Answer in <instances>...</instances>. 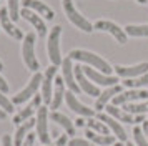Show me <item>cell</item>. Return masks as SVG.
Here are the masks:
<instances>
[{"label": "cell", "instance_id": "obj_1", "mask_svg": "<svg viewBox=\"0 0 148 146\" xmlns=\"http://www.w3.org/2000/svg\"><path fill=\"white\" fill-rule=\"evenodd\" d=\"M68 57L72 60H77V61H83V63H87L88 66H92L95 70H98V72L105 73V75H110L112 70H113V66L108 63L105 58H101L100 55H97V53H92L88 52V50H82V48H75L72 52L68 53Z\"/></svg>", "mask_w": 148, "mask_h": 146}, {"label": "cell", "instance_id": "obj_2", "mask_svg": "<svg viewBox=\"0 0 148 146\" xmlns=\"http://www.w3.org/2000/svg\"><path fill=\"white\" fill-rule=\"evenodd\" d=\"M22 57H23V61H25V66L32 72H38L40 68V63H38V58L35 55V33H27L23 40H22Z\"/></svg>", "mask_w": 148, "mask_h": 146}, {"label": "cell", "instance_id": "obj_3", "mask_svg": "<svg viewBox=\"0 0 148 146\" xmlns=\"http://www.w3.org/2000/svg\"><path fill=\"white\" fill-rule=\"evenodd\" d=\"M62 5H63V12H65V15H67V18L70 20L77 28H80L82 32H85V33H92L95 30L93 25H92V22H88V20L75 8L72 0H63Z\"/></svg>", "mask_w": 148, "mask_h": 146}, {"label": "cell", "instance_id": "obj_4", "mask_svg": "<svg viewBox=\"0 0 148 146\" xmlns=\"http://www.w3.org/2000/svg\"><path fill=\"white\" fill-rule=\"evenodd\" d=\"M60 35H62V27L55 25L52 28V32L48 35V42H47V53H48V60L50 63L55 66L62 65V53H60Z\"/></svg>", "mask_w": 148, "mask_h": 146}, {"label": "cell", "instance_id": "obj_5", "mask_svg": "<svg viewBox=\"0 0 148 146\" xmlns=\"http://www.w3.org/2000/svg\"><path fill=\"white\" fill-rule=\"evenodd\" d=\"M42 80H43V75H42L40 72H35L34 76L30 78V81L25 85V88L20 90V91L12 98V103H14V105H22V103H25L27 100H30L32 96H35L38 86H42Z\"/></svg>", "mask_w": 148, "mask_h": 146}, {"label": "cell", "instance_id": "obj_6", "mask_svg": "<svg viewBox=\"0 0 148 146\" xmlns=\"http://www.w3.org/2000/svg\"><path fill=\"white\" fill-rule=\"evenodd\" d=\"M95 30H98V32H107L110 33L112 37H113L118 43H127L128 40V35L127 32H125V28H121V27H118L115 22H112V20H97L93 25Z\"/></svg>", "mask_w": 148, "mask_h": 146}, {"label": "cell", "instance_id": "obj_7", "mask_svg": "<svg viewBox=\"0 0 148 146\" xmlns=\"http://www.w3.org/2000/svg\"><path fill=\"white\" fill-rule=\"evenodd\" d=\"M37 134L43 145H50V134H48V106H40L37 111Z\"/></svg>", "mask_w": 148, "mask_h": 146}, {"label": "cell", "instance_id": "obj_8", "mask_svg": "<svg viewBox=\"0 0 148 146\" xmlns=\"http://www.w3.org/2000/svg\"><path fill=\"white\" fill-rule=\"evenodd\" d=\"M138 100H148V91L143 88H130L128 91H121L120 95H116L112 101V105H127V103H135Z\"/></svg>", "mask_w": 148, "mask_h": 146}, {"label": "cell", "instance_id": "obj_9", "mask_svg": "<svg viewBox=\"0 0 148 146\" xmlns=\"http://www.w3.org/2000/svg\"><path fill=\"white\" fill-rule=\"evenodd\" d=\"M82 70L83 73L87 75L90 81H95L97 85H101V86H115L118 85V76H113V75H105V73L98 72V70H95L92 66H82Z\"/></svg>", "mask_w": 148, "mask_h": 146}, {"label": "cell", "instance_id": "obj_10", "mask_svg": "<svg viewBox=\"0 0 148 146\" xmlns=\"http://www.w3.org/2000/svg\"><path fill=\"white\" fill-rule=\"evenodd\" d=\"M55 76H57V66L50 65L47 68L45 75H43V80H42V100H43L45 105L52 103V96H53L52 86L55 83Z\"/></svg>", "mask_w": 148, "mask_h": 146}, {"label": "cell", "instance_id": "obj_11", "mask_svg": "<svg viewBox=\"0 0 148 146\" xmlns=\"http://www.w3.org/2000/svg\"><path fill=\"white\" fill-rule=\"evenodd\" d=\"M72 61L73 60L70 58V57H65V58L62 60V78H63V81H65V85L68 86V90L72 93H80V86H78V83H77V80H75V72H73V65H72Z\"/></svg>", "mask_w": 148, "mask_h": 146}, {"label": "cell", "instance_id": "obj_12", "mask_svg": "<svg viewBox=\"0 0 148 146\" xmlns=\"http://www.w3.org/2000/svg\"><path fill=\"white\" fill-rule=\"evenodd\" d=\"M0 27L5 30L8 37H12L14 40H23V32L14 23V20L8 15V8H0Z\"/></svg>", "mask_w": 148, "mask_h": 146}, {"label": "cell", "instance_id": "obj_13", "mask_svg": "<svg viewBox=\"0 0 148 146\" xmlns=\"http://www.w3.org/2000/svg\"><path fill=\"white\" fill-rule=\"evenodd\" d=\"M113 70L116 72L118 76L121 78H136V76H141L148 72V61H143V63H138V65L133 66H125V65H115Z\"/></svg>", "mask_w": 148, "mask_h": 146}, {"label": "cell", "instance_id": "obj_14", "mask_svg": "<svg viewBox=\"0 0 148 146\" xmlns=\"http://www.w3.org/2000/svg\"><path fill=\"white\" fill-rule=\"evenodd\" d=\"M73 72H75V80L78 81V86H80L82 91H85L87 95H90V96H97V98H98L101 91L98 90V86L93 85V83L90 81V78L83 73L82 66H73Z\"/></svg>", "mask_w": 148, "mask_h": 146}, {"label": "cell", "instance_id": "obj_15", "mask_svg": "<svg viewBox=\"0 0 148 146\" xmlns=\"http://www.w3.org/2000/svg\"><path fill=\"white\" fill-rule=\"evenodd\" d=\"M65 101H67L68 108H70L73 113H77L78 116H88V118H93L95 110L93 108H88V106H85L82 101H78V98L75 96V93H72V91L65 93Z\"/></svg>", "mask_w": 148, "mask_h": 146}, {"label": "cell", "instance_id": "obj_16", "mask_svg": "<svg viewBox=\"0 0 148 146\" xmlns=\"http://www.w3.org/2000/svg\"><path fill=\"white\" fill-rule=\"evenodd\" d=\"M42 101H43V100H42V96L35 95L34 100H32V101H30V103H28V105L25 106V108H23V110H22L18 115H15L12 121H14L15 125H18V126H20L22 123L28 121V119L34 116V113H35V111H38V108H40V103H42Z\"/></svg>", "mask_w": 148, "mask_h": 146}, {"label": "cell", "instance_id": "obj_17", "mask_svg": "<svg viewBox=\"0 0 148 146\" xmlns=\"http://www.w3.org/2000/svg\"><path fill=\"white\" fill-rule=\"evenodd\" d=\"M20 17H23L25 20H28V22L34 25V28L38 32V37H45V35H47V25H45V20L42 18L37 12L30 10V8H25V7H22Z\"/></svg>", "mask_w": 148, "mask_h": 146}, {"label": "cell", "instance_id": "obj_18", "mask_svg": "<svg viewBox=\"0 0 148 146\" xmlns=\"http://www.w3.org/2000/svg\"><path fill=\"white\" fill-rule=\"evenodd\" d=\"M22 7L37 12L43 20H53L55 18V12L47 3H43L42 0H22Z\"/></svg>", "mask_w": 148, "mask_h": 146}, {"label": "cell", "instance_id": "obj_19", "mask_svg": "<svg viewBox=\"0 0 148 146\" xmlns=\"http://www.w3.org/2000/svg\"><path fill=\"white\" fill-rule=\"evenodd\" d=\"M97 118L100 119V121H103L105 125L110 128V131H113L115 134H116V138H118V141H127V133H125V130H123V126L118 123V119H115L113 116H110L108 113H98V116Z\"/></svg>", "mask_w": 148, "mask_h": 146}, {"label": "cell", "instance_id": "obj_20", "mask_svg": "<svg viewBox=\"0 0 148 146\" xmlns=\"http://www.w3.org/2000/svg\"><path fill=\"white\" fill-rule=\"evenodd\" d=\"M121 93V86L120 85H115V86H108L105 91L100 93V96L97 98L95 101V110L97 111H101V110H105V106L108 105V101L110 100H113L116 95H120Z\"/></svg>", "mask_w": 148, "mask_h": 146}, {"label": "cell", "instance_id": "obj_21", "mask_svg": "<svg viewBox=\"0 0 148 146\" xmlns=\"http://www.w3.org/2000/svg\"><path fill=\"white\" fill-rule=\"evenodd\" d=\"M65 100V81L62 76H55V83H53V96H52V103H50V108L52 110H57L60 108V105Z\"/></svg>", "mask_w": 148, "mask_h": 146}, {"label": "cell", "instance_id": "obj_22", "mask_svg": "<svg viewBox=\"0 0 148 146\" xmlns=\"http://www.w3.org/2000/svg\"><path fill=\"white\" fill-rule=\"evenodd\" d=\"M85 134H87L88 141H92V143L97 145V146H112V145L116 143L115 136H112V134H98V133L92 131V130H88Z\"/></svg>", "mask_w": 148, "mask_h": 146}, {"label": "cell", "instance_id": "obj_23", "mask_svg": "<svg viewBox=\"0 0 148 146\" xmlns=\"http://www.w3.org/2000/svg\"><path fill=\"white\" fill-rule=\"evenodd\" d=\"M35 125H37V119H34V118H30L28 121L22 123V125L18 126L17 133H15L14 146H22V145H23V141H25V138H27V134L30 133V130H32Z\"/></svg>", "mask_w": 148, "mask_h": 146}, {"label": "cell", "instance_id": "obj_24", "mask_svg": "<svg viewBox=\"0 0 148 146\" xmlns=\"http://www.w3.org/2000/svg\"><path fill=\"white\" fill-rule=\"evenodd\" d=\"M105 110H107V113L110 115V116H113V118L118 119V121H123V123H135L133 115L127 113L125 110H121V108H116L115 105H107Z\"/></svg>", "mask_w": 148, "mask_h": 146}, {"label": "cell", "instance_id": "obj_25", "mask_svg": "<svg viewBox=\"0 0 148 146\" xmlns=\"http://www.w3.org/2000/svg\"><path fill=\"white\" fill-rule=\"evenodd\" d=\"M50 118H52V121H55L57 125H60L62 128L65 130V133H67V134H75V126H73L72 119L68 118V116L62 115V113L53 111L52 115H50Z\"/></svg>", "mask_w": 148, "mask_h": 146}, {"label": "cell", "instance_id": "obj_26", "mask_svg": "<svg viewBox=\"0 0 148 146\" xmlns=\"http://www.w3.org/2000/svg\"><path fill=\"white\" fill-rule=\"evenodd\" d=\"M123 110L127 113H130V115H145V113L148 111V100H145V101H141V103H127V105H123Z\"/></svg>", "mask_w": 148, "mask_h": 146}, {"label": "cell", "instance_id": "obj_27", "mask_svg": "<svg viewBox=\"0 0 148 146\" xmlns=\"http://www.w3.org/2000/svg\"><path fill=\"white\" fill-rule=\"evenodd\" d=\"M125 32H127L128 37H135V38L148 37V23H145V25H132V23H128L125 27Z\"/></svg>", "mask_w": 148, "mask_h": 146}, {"label": "cell", "instance_id": "obj_28", "mask_svg": "<svg viewBox=\"0 0 148 146\" xmlns=\"http://www.w3.org/2000/svg\"><path fill=\"white\" fill-rule=\"evenodd\" d=\"M85 125L92 130V131L98 133V134H110V128H108L103 121H100L98 118H90L85 121Z\"/></svg>", "mask_w": 148, "mask_h": 146}, {"label": "cell", "instance_id": "obj_29", "mask_svg": "<svg viewBox=\"0 0 148 146\" xmlns=\"http://www.w3.org/2000/svg\"><path fill=\"white\" fill-rule=\"evenodd\" d=\"M123 85L128 86V88H145L148 85V72L141 76H136V78H128L123 81Z\"/></svg>", "mask_w": 148, "mask_h": 146}, {"label": "cell", "instance_id": "obj_30", "mask_svg": "<svg viewBox=\"0 0 148 146\" xmlns=\"http://www.w3.org/2000/svg\"><path fill=\"white\" fill-rule=\"evenodd\" d=\"M8 15L14 22L20 18V0H8Z\"/></svg>", "mask_w": 148, "mask_h": 146}, {"label": "cell", "instance_id": "obj_31", "mask_svg": "<svg viewBox=\"0 0 148 146\" xmlns=\"http://www.w3.org/2000/svg\"><path fill=\"white\" fill-rule=\"evenodd\" d=\"M133 138H135V143H136V146H148V139L147 136H145V133H143V130L141 128H133Z\"/></svg>", "mask_w": 148, "mask_h": 146}, {"label": "cell", "instance_id": "obj_32", "mask_svg": "<svg viewBox=\"0 0 148 146\" xmlns=\"http://www.w3.org/2000/svg\"><path fill=\"white\" fill-rule=\"evenodd\" d=\"M0 108H2V110H5L8 115H10V113H14V103H12V101H10V100H8L2 91H0Z\"/></svg>", "mask_w": 148, "mask_h": 146}, {"label": "cell", "instance_id": "obj_33", "mask_svg": "<svg viewBox=\"0 0 148 146\" xmlns=\"http://www.w3.org/2000/svg\"><path fill=\"white\" fill-rule=\"evenodd\" d=\"M68 146H97V145H93L92 141L83 139V138H73L68 141Z\"/></svg>", "mask_w": 148, "mask_h": 146}, {"label": "cell", "instance_id": "obj_34", "mask_svg": "<svg viewBox=\"0 0 148 146\" xmlns=\"http://www.w3.org/2000/svg\"><path fill=\"white\" fill-rule=\"evenodd\" d=\"M67 143H68L67 134H60V136L57 138V141H55V143H52V145H45V146H65Z\"/></svg>", "mask_w": 148, "mask_h": 146}, {"label": "cell", "instance_id": "obj_35", "mask_svg": "<svg viewBox=\"0 0 148 146\" xmlns=\"http://www.w3.org/2000/svg\"><path fill=\"white\" fill-rule=\"evenodd\" d=\"M0 91L2 93H8L10 91V86H8V83L5 81V78L0 75Z\"/></svg>", "mask_w": 148, "mask_h": 146}, {"label": "cell", "instance_id": "obj_36", "mask_svg": "<svg viewBox=\"0 0 148 146\" xmlns=\"http://www.w3.org/2000/svg\"><path fill=\"white\" fill-rule=\"evenodd\" d=\"M34 145H35V134H34V133H28L22 146H34Z\"/></svg>", "mask_w": 148, "mask_h": 146}, {"label": "cell", "instance_id": "obj_37", "mask_svg": "<svg viewBox=\"0 0 148 146\" xmlns=\"http://www.w3.org/2000/svg\"><path fill=\"white\" fill-rule=\"evenodd\" d=\"M2 146H12V136H10V134H3V138H2Z\"/></svg>", "mask_w": 148, "mask_h": 146}, {"label": "cell", "instance_id": "obj_38", "mask_svg": "<svg viewBox=\"0 0 148 146\" xmlns=\"http://www.w3.org/2000/svg\"><path fill=\"white\" fill-rule=\"evenodd\" d=\"M143 133H145V136H147V139H148V121H143Z\"/></svg>", "mask_w": 148, "mask_h": 146}, {"label": "cell", "instance_id": "obj_39", "mask_svg": "<svg viewBox=\"0 0 148 146\" xmlns=\"http://www.w3.org/2000/svg\"><path fill=\"white\" fill-rule=\"evenodd\" d=\"M7 116H8V113L5 111V110L0 108V119H7Z\"/></svg>", "mask_w": 148, "mask_h": 146}, {"label": "cell", "instance_id": "obj_40", "mask_svg": "<svg viewBox=\"0 0 148 146\" xmlns=\"http://www.w3.org/2000/svg\"><path fill=\"white\" fill-rule=\"evenodd\" d=\"M75 125L78 126V128H82V126L85 125V119H82V118H78V119H77V121H75Z\"/></svg>", "mask_w": 148, "mask_h": 146}, {"label": "cell", "instance_id": "obj_41", "mask_svg": "<svg viewBox=\"0 0 148 146\" xmlns=\"http://www.w3.org/2000/svg\"><path fill=\"white\" fill-rule=\"evenodd\" d=\"M112 146H123V145H121V141H116V143H115V145H112Z\"/></svg>", "mask_w": 148, "mask_h": 146}, {"label": "cell", "instance_id": "obj_42", "mask_svg": "<svg viewBox=\"0 0 148 146\" xmlns=\"http://www.w3.org/2000/svg\"><path fill=\"white\" fill-rule=\"evenodd\" d=\"M136 2H138V3H147L148 0H136Z\"/></svg>", "mask_w": 148, "mask_h": 146}, {"label": "cell", "instance_id": "obj_43", "mask_svg": "<svg viewBox=\"0 0 148 146\" xmlns=\"http://www.w3.org/2000/svg\"><path fill=\"white\" fill-rule=\"evenodd\" d=\"M2 70H3V63H2V61H0V72H2Z\"/></svg>", "mask_w": 148, "mask_h": 146}, {"label": "cell", "instance_id": "obj_44", "mask_svg": "<svg viewBox=\"0 0 148 146\" xmlns=\"http://www.w3.org/2000/svg\"><path fill=\"white\" fill-rule=\"evenodd\" d=\"M125 146H133V145H132V143H127V145H125Z\"/></svg>", "mask_w": 148, "mask_h": 146}, {"label": "cell", "instance_id": "obj_45", "mask_svg": "<svg viewBox=\"0 0 148 146\" xmlns=\"http://www.w3.org/2000/svg\"><path fill=\"white\" fill-rule=\"evenodd\" d=\"M2 2H3V0H0V3H2Z\"/></svg>", "mask_w": 148, "mask_h": 146}, {"label": "cell", "instance_id": "obj_46", "mask_svg": "<svg viewBox=\"0 0 148 146\" xmlns=\"http://www.w3.org/2000/svg\"><path fill=\"white\" fill-rule=\"evenodd\" d=\"M0 28H2V27H0Z\"/></svg>", "mask_w": 148, "mask_h": 146}]
</instances>
